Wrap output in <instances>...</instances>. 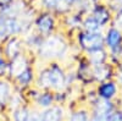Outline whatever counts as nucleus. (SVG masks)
Listing matches in <instances>:
<instances>
[{
  "mask_svg": "<svg viewBox=\"0 0 122 121\" xmlns=\"http://www.w3.org/2000/svg\"><path fill=\"white\" fill-rule=\"evenodd\" d=\"M93 3H107L109 0H92Z\"/></svg>",
  "mask_w": 122,
  "mask_h": 121,
  "instance_id": "31",
  "label": "nucleus"
},
{
  "mask_svg": "<svg viewBox=\"0 0 122 121\" xmlns=\"http://www.w3.org/2000/svg\"><path fill=\"white\" fill-rule=\"evenodd\" d=\"M106 4L112 12H117L122 10V0H109Z\"/></svg>",
  "mask_w": 122,
  "mask_h": 121,
  "instance_id": "25",
  "label": "nucleus"
},
{
  "mask_svg": "<svg viewBox=\"0 0 122 121\" xmlns=\"http://www.w3.org/2000/svg\"><path fill=\"white\" fill-rule=\"evenodd\" d=\"M66 117L67 114L64 105L59 103L42 110V121H66Z\"/></svg>",
  "mask_w": 122,
  "mask_h": 121,
  "instance_id": "14",
  "label": "nucleus"
},
{
  "mask_svg": "<svg viewBox=\"0 0 122 121\" xmlns=\"http://www.w3.org/2000/svg\"><path fill=\"white\" fill-rule=\"evenodd\" d=\"M76 43L82 53L99 49V48H105L104 31L90 33L83 31V29H79L78 32H76Z\"/></svg>",
  "mask_w": 122,
  "mask_h": 121,
  "instance_id": "4",
  "label": "nucleus"
},
{
  "mask_svg": "<svg viewBox=\"0 0 122 121\" xmlns=\"http://www.w3.org/2000/svg\"><path fill=\"white\" fill-rule=\"evenodd\" d=\"M34 86L40 90L65 92L68 89L66 82V70L59 61L46 63L42 70L37 71Z\"/></svg>",
  "mask_w": 122,
  "mask_h": 121,
  "instance_id": "1",
  "label": "nucleus"
},
{
  "mask_svg": "<svg viewBox=\"0 0 122 121\" xmlns=\"http://www.w3.org/2000/svg\"><path fill=\"white\" fill-rule=\"evenodd\" d=\"M116 82L118 83L120 88H121V93H122V64L116 66V70H115V77Z\"/></svg>",
  "mask_w": 122,
  "mask_h": 121,
  "instance_id": "29",
  "label": "nucleus"
},
{
  "mask_svg": "<svg viewBox=\"0 0 122 121\" xmlns=\"http://www.w3.org/2000/svg\"><path fill=\"white\" fill-rule=\"evenodd\" d=\"M83 56L92 66L101 65L109 61V52L106 48H99L83 53Z\"/></svg>",
  "mask_w": 122,
  "mask_h": 121,
  "instance_id": "16",
  "label": "nucleus"
},
{
  "mask_svg": "<svg viewBox=\"0 0 122 121\" xmlns=\"http://www.w3.org/2000/svg\"><path fill=\"white\" fill-rule=\"evenodd\" d=\"M59 22H60V17L55 15L54 11L40 10V11L37 12L34 17L33 28L40 36L46 37L59 31Z\"/></svg>",
  "mask_w": 122,
  "mask_h": 121,
  "instance_id": "3",
  "label": "nucleus"
},
{
  "mask_svg": "<svg viewBox=\"0 0 122 121\" xmlns=\"http://www.w3.org/2000/svg\"><path fill=\"white\" fill-rule=\"evenodd\" d=\"M36 76H37V71L34 65H30L29 67H27L22 74H20L16 78L12 79V82L16 87V89L20 90H25L29 87L34 86V81H36Z\"/></svg>",
  "mask_w": 122,
  "mask_h": 121,
  "instance_id": "12",
  "label": "nucleus"
},
{
  "mask_svg": "<svg viewBox=\"0 0 122 121\" xmlns=\"http://www.w3.org/2000/svg\"><path fill=\"white\" fill-rule=\"evenodd\" d=\"M66 121H90V110L83 106L73 109L67 115Z\"/></svg>",
  "mask_w": 122,
  "mask_h": 121,
  "instance_id": "21",
  "label": "nucleus"
},
{
  "mask_svg": "<svg viewBox=\"0 0 122 121\" xmlns=\"http://www.w3.org/2000/svg\"><path fill=\"white\" fill-rule=\"evenodd\" d=\"M16 90V87L14 82L6 76L0 77V110L5 111L7 104L10 102L11 97L14 95Z\"/></svg>",
  "mask_w": 122,
  "mask_h": 121,
  "instance_id": "11",
  "label": "nucleus"
},
{
  "mask_svg": "<svg viewBox=\"0 0 122 121\" xmlns=\"http://www.w3.org/2000/svg\"><path fill=\"white\" fill-rule=\"evenodd\" d=\"M82 14L77 11H71L70 14L60 17V21L62 22V28L67 34H72L82 29V21H83Z\"/></svg>",
  "mask_w": 122,
  "mask_h": 121,
  "instance_id": "9",
  "label": "nucleus"
},
{
  "mask_svg": "<svg viewBox=\"0 0 122 121\" xmlns=\"http://www.w3.org/2000/svg\"><path fill=\"white\" fill-rule=\"evenodd\" d=\"M16 0H0V11H3V10L10 7Z\"/></svg>",
  "mask_w": 122,
  "mask_h": 121,
  "instance_id": "30",
  "label": "nucleus"
},
{
  "mask_svg": "<svg viewBox=\"0 0 122 121\" xmlns=\"http://www.w3.org/2000/svg\"><path fill=\"white\" fill-rule=\"evenodd\" d=\"M70 50V43L65 34L56 31L55 33L44 37L42 44L36 52V56L43 63L60 61Z\"/></svg>",
  "mask_w": 122,
  "mask_h": 121,
  "instance_id": "2",
  "label": "nucleus"
},
{
  "mask_svg": "<svg viewBox=\"0 0 122 121\" xmlns=\"http://www.w3.org/2000/svg\"><path fill=\"white\" fill-rule=\"evenodd\" d=\"M111 26H114L118 29L122 31V10L117 12H114V17H112V22H111Z\"/></svg>",
  "mask_w": 122,
  "mask_h": 121,
  "instance_id": "24",
  "label": "nucleus"
},
{
  "mask_svg": "<svg viewBox=\"0 0 122 121\" xmlns=\"http://www.w3.org/2000/svg\"><path fill=\"white\" fill-rule=\"evenodd\" d=\"M75 71H76L77 81H79L81 83H83L86 86L95 83L94 82V76H93V66L84 59V56H82L79 59Z\"/></svg>",
  "mask_w": 122,
  "mask_h": 121,
  "instance_id": "10",
  "label": "nucleus"
},
{
  "mask_svg": "<svg viewBox=\"0 0 122 121\" xmlns=\"http://www.w3.org/2000/svg\"><path fill=\"white\" fill-rule=\"evenodd\" d=\"M30 108H32V105L29 103H26L21 106H18L17 109H15L14 111L9 113L10 121H27Z\"/></svg>",
  "mask_w": 122,
  "mask_h": 121,
  "instance_id": "19",
  "label": "nucleus"
},
{
  "mask_svg": "<svg viewBox=\"0 0 122 121\" xmlns=\"http://www.w3.org/2000/svg\"><path fill=\"white\" fill-rule=\"evenodd\" d=\"M115 70H116V66L114 64H111L110 61H107L105 64H101V65L93 66L94 82L100 83V82H104V81L114 78L115 77Z\"/></svg>",
  "mask_w": 122,
  "mask_h": 121,
  "instance_id": "13",
  "label": "nucleus"
},
{
  "mask_svg": "<svg viewBox=\"0 0 122 121\" xmlns=\"http://www.w3.org/2000/svg\"><path fill=\"white\" fill-rule=\"evenodd\" d=\"M30 65H32V61H30V58L27 55V52L20 54L18 56H16L15 59L9 61L6 77L12 81L14 78H16L20 74H22Z\"/></svg>",
  "mask_w": 122,
  "mask_h": 121,
  "instance_id": "7",
  "label": "nucleus"
},
{
  "mask_svg": "<svg viewBox=\"0 0 122 121\" xmlns=\"http://www.w3.org/2000/svg\"><path fill=\"white\" fill-rule=\"evenodd\" d=\"M110 115L99 114V113H90V121H109Z\"/></svg>",
  "mask_w": 122,
  "mask_h": 121,
  "instance_id": "28",
  "label": "nucleus"
},
{
  "mask_svg": "<svg viewBox=\"0 0 122 121\" xmlns=\"http://www.w3.org/2000/svg\"><path fill=\"white\" fill-rule=\"evenodd\" d=\"M75 3L76 0H57V3L54 7V12L59 17H62L71 11H73L75 9Z\"/></svg>",
  "mask_w": 122,
  "mask_h": 121,
  "instance_id": "20",
  "label": "nucleus"
},
{
  "mask_svg": "<svg viewBox=\"0 0 122 121\" xmlns=\"http://www.w3.org/2000/svg\"><path fill=\"white\" fill-rule=\"evenodd\" d=\"M7 65H9V61L6 60V58L4 56V54L1 53V50H0V77L6 76Z\"/></svg>",
  "mask_w": 122,
  "mask_h": 121,
  "instance_id": "23",
  "label": "nucleus"
},
{
  "mask_svg": "<svg viewBox=\"0 0 122 121\" xmlns=\"http://www.w3.org/2000/svg\"><path fill=\"white\" fill-rule=\"evenodd\" d=\"M40 5L43 10H49V11H54V7L57 3V0H39Z\"/></svg>",
  "mask_w": 122,
  "mask_h": 121,
  "instance_id": "26",
  "label": "nucleus"
},
{
  "mask_svg": "<svg viewBox=\"0 0 122 121\" xmlns=\"http://www.w3.org/2000/svg\"><path fill=\"white\" fill-rule=\"evenodd\" d=\"M89 14H92L95 17V20L100 23V26L104 29L107 26H110L111 22H112L114 12L110 10V7L107 6L106 3H94Z\"/></svg>",
  "mask_w": 122,
  "mask_h": 121,
  "instance_id": "8",
  "label": "nucleus"
},
{
  "mask_svg": "<svg viewBox=\"0 0 122 121\" xmlns=\"http://www.w3.org/2000/svg\"><path fill=\"white\" fill-rule=\"evenodd\" d=\"M56 103L55 100V92L53 90H39V93L32 102V106H36L40 110H44L46 108H50L53 104Z\"/></svg>",
  "mask_w": 122,
  "mask_h": 121,
  "instance_id": "17",
  "label": "nucleus"
},
{
  "mask_svg": "<svg viewBox=\"0 0 122 121\" xmlns=\"http://www.w3.org/2000/svg\"><path fill=\"white\" fill-rule=\"evenodd\" d=\"M109 121H122V108L118 106L116 108L112 113H111Z\"/></svg>",
  "mask_w": 122,
  "mask_h": 121,
  "instance_id": "27",
  "label": "nucleus"
},
{
  "mask_svg": "<svg viewBox=\"0 0 122 121\" xmlns=\"http://www.w3.org/2000/svg\"><path fill=\"white\" fill-rule=\"evenodd\" d=\"M27 121H42V110L36 106H32Z\"/></svg>",
  "mask_w": 122,
  "mask_h": 121,
  "instance_id": "22",
  "label": "nucleus"
},
{
  "mask_svg": "<svg viewBox=\"0 0 122 121\" xmlns=\"http://www.w3.org/2000/svg\"><path fill=\"white\" fill-rule=\"evenodd\" d=\"M95 93L98 98L106 100H117L121 94V88L115 78L100 82L95 87Z\"/></svg>",
  "mask_w": 122,
  "mask_h": 121,
  "instance_id": "6",
  "label": "nucleus"
},
{
  "mask_svg": "<svg viewBox=\"0 0 122 121\" xmlns=\"http://www.w3.org/2000/svg\"><path fill=\"white\" fill-rule=\"evenodd\" d=\"M82 29L86 32H103L104 28L100 26V23L95 20V17L92 14H87L83 16V21H82Z\"/></svg>",
  "mask_w": 122,
  "mask_h": 121,
  "instance_id": "18",
  "label": "nucleus"
},
{
  "mask_svg": "<svg viewBox=\"0 0 122 121\" xmlns=\"http://www.w3.org/2000/svg\"><path fill=\"white\" fill-rule=\"evenodd\" d=\"M104 38H105V48L110 50L122 44V31L110 25L104 29Z\"/></svg>",
  "mask_w": 122,
  "mask_h": 121,
  "instance_id": "15",
  "label": "nucleus"
},
{
  "mask_svg": "<svg viewBox=\"0 0 122 121\" xmlns=\"http://www.w3.org/2000/svg\"><path fill=\"white\" fill-rule=\"evenodd\" d=\"M0 50H1V53L4 54V56L6 58L7 61L15 59V58L18 56L20 54L27 52L22 36H12V37H9L5 42L0 45Z\"/></svg>",
  "mask_w": 122,
  "mask_h": 121,
  "instance_id": "5",
  "label": "nucleus"
}]
</instances>
